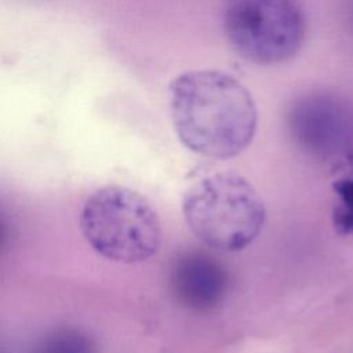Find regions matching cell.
<instances>
[{"label": "cell", "instance_id": "cell-1", "mask_svg": "<svg viewBox=\"0 0 353 353\" xmlns=\"http://www.w3.org/2000/svg\"><path fill=\"white\" fill-rule=\"evenodd\" d=\"M171 117L179 141L218 160L240 154L256 131V108L248 90L219 70H190L170 84Z\"/></svg>", "mask_w": 353, "mask_h": 353}, {"label": "cell", "instance_id": "cell-6", "mask_svg": "<svg viewBox=\"0 0 353 353\" xmlns=\"http://www.w3.org/2000/svg\"><path fill=\"white\" fill-rule=\"evenodd\" d=\"M172 284L181 301L201 309L219 301L225 288V274L211 259L190 255L174 269Z\"/></svg>", "mask_w": 353, "mask_h": 353}, {"label": "cell", "instance_id": "cell-5", "mask_svg": "<svg viewBox=\"0 0 353 353\" xmlns=\"http://www.w3.org/2000/svg\"><path fill=\"white\" fill-rule=\"evenodd\" d=\"M290 125L303 146L314 152H332L349 143L353 110L334 95L309 94L292 105Z\"/></svg>", "mask_w": 353, "mask_h": 353}, {"label": "cell", "instance_id": "cell-3", "mask_svg": "<svg viewBox=\"0 0 353 353\" xmlns=\"http://www.w3.org/2000/svg\"><path fill=\"white\" fill-rule=\"evenodd\" d=\"M80 230L101 256L139 263L161 245V225L153 205L138 192L110 185L94 192L80 214Z\"/></svg>", "mask_w": 353, "mask_h": 353}, {"label": "cell", "instance_id": "cell-8", "mask_svg": "<svg viewBox=\"0 0 353 353\" xmlns=\"http://www.w3.org/2000/svg\"><path fill=\"white\" fill-rule=\"evenodd\" d=\"M47 353H88V345L77 334H65L48 345Z\"/></svg>", "mask_w": 353, "mask_h": 353}, {"label": "cell", "instance_id": "cell-4", "mask_svg": "<svg viewBox=\"0 0 353 353\" xmlns=\"http://www.w3.org/2000/svg\"><path fill=\"white\" fill-rule=\"evenodd\" d=\"M223 29L240 57L274 65L299 51L306 23L296 0H226Z\"/></svg>", "mask_w": 353, "mask_h": 353}, {"label": "cell", "instance_id": "cell-7", "mask_svg": "<svg viewBox=\"0 0 353 353\" xmlns=\"http://www.w3.org/2000/svg\"><path fill=\"white\" fill-rule=\"evenodd\" d=\"M332 190L336 196L332 208V225L341 236H353V161L332 181Z\"/></svg>", "mask_w": 353, "mask_h": 353}, {"label": "cell", "instance_id": "cell-2", "mask_svg": "<svg viewBox=\"0 0 353 353\" xmlns=\"http://www.w3.org/2000/svg\"><path fill=\"white\" fill-rule=\"evenodd\" d=\"M190 232L205 245L241 251L262 232L266 208L254 185L236 172H216L193 185L182 201Z\"/></svg>", "mask_w": 353, "mask_h": 353}]
</instances>
